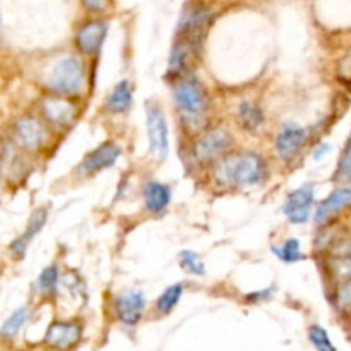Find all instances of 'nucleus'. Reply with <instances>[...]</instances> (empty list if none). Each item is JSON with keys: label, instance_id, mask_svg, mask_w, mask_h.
Listing matches in <instances>:
<instances>
[{"label": "nucleus", "instance_id": "423d86ee", "mask_svg": "<svg viewBox=\"0 0 351 351\" xmlns=\"http://www.w3.org/2000/svg\"><path fill=\"white\" fill-rule=\"evenodd\" d=\"M313 200H315L313 186L306 184V186L298 188L288 195L282 212L293 224H305L310 217V212H312Z\"/></svg>", "mask_w": 351, "mask_h": 351}, {"label": "nucleus", "instance_id": "f03ea898", "mask_svg": "<svg viewBox=\"0 0 351 351\" xmlns=\"http://www.w3.org/2000/svg\"><path fill=\"white\" fill-rule=\"evenodd\" d=\"M84 69L76 57L60 59L49 76V88L57 95H76L83 90Z\"/></svg>", "mask_w": 351, "mask_h": 351}, {"label": "nucleus", "instance_id": "5701e85b", "mask_svg": "<svg viewBox=\"0 0 351 351\" xmlns=\"http://www.w3.org/2000/svg\"><path fill=\"white\" fill-rule=\"evenodd\" d=\"M180 263H181V267H183L186 272H190V274L193 276L207 274L204 260L200 258V255H197L195 252H190V250H184V252L180 253Z\"/></svg>", "mask_w": 351, "mask_h": 351}, {"label": "nucleus", "instance_id": "1a4fd4ad", "mask_svg": "<svg viewBox=\"0 0 351 351\" xmlns=\"http://www.w3.org/2000/svg\"><path fill=\"white\" fill-rule=\"evenodd\" d=\"M145 310V296L140 291H126L117 296L116 313L117 319L126 326H136Z\"/></svg>", "mask_w": 351, "mask_h": 351}, {"label": "nucleus", "instance_id": "6e6552de", "mask_svg": "<svg viewBox=\"0 0 351 351\" xmlns=\"http://www.w3.org/2000/svg\"><path fill=\"white\" fill-rule=\"evenodd\" d=\"M119 155H121L119 145L112 143V141H107V143L97 147L95 150H92L86 157L83 158L80 171L83 172V174H92V172L104 171V169L116 164Z\"/></svg>", "mask_w": 351, "mask_h": 351}, {"label": "nucleus", "instance_id": "0eeeda50", "mask_svg": "<svg viewBox=\"0 0 351 351\" xmlns=\"http://www.w3.org/2000/svg\"><path fill=\"white\" fill-rule=\"evenodd\" d=\"M306 133L302 126L295 123H285L279 130L278 138H276V150L282 160H291L302 147L305 145Z\"/></svg>", "mask_w": 351, "mask_h": 351}, {"label": "nucleus", "instance_id": "b1692460", "mask_svg": "<svg viewBox=\"0 0 351 351\" xmlns=\"http://www.w3.org/2000/svg\"><path fill=\"white\" fill-rule=\"evenodd\" d=\"M274 250L276 255L279 256V258L282 260V262H298V260H303L305 258V255H303L302 252H300V241L298 239H286L285 243H282L279 248H272Z\"/></svg>", "mask_w": 351, "mask_h": 351}, {"label": "nucleus", "instance_id": "9d476101", "mask_svg": "<svg viewBox=\"0 0 351 351\" xmlns=\"http://www.w3.org/2000/svg\"><path fill=\"white\" fill-rule=\"evenodd\" d=\"M81 337V327L74 322H53L45 332V343L56 350H67Z\"/></svg>", "mask_w": 351, "mask_h": 351}, {"label": "nucleus", "instance_id": "39448f33", "mask_svg": "<svg viewBox=\"0 0 351 351\" xmlns=\"http://www.w3.org/2000/svg\"><path fill=\"white\" fill-rule=\"evenodd\" d=\"M231 145V136L226 130H212L208 133L202 134L193 145V157L195 160L204 164V162H212L215 158L221 157L222 154H226Z\"/></svg>", "mask_w": 351, "mask_h": 351}, {"label": "nucleus", "instance_id": "2eb2a0df", "mask_svg": "<svg viewBox=\"0 0 351 351\" xmlns=\"http://www.w3.org/2000/svg\"><path fill=\"white\" fill-rule=\"evenodd\" d=\"M351 205V188H337L327 198H324L319 205H317L315 210V222H326L332 217L334 214H337L343 208L350 207Z\"/></svg>", "mask_w": 351, "mask_h": 351}, {"label": "nucleus", "instance_id": "c756f323", "mask_svg": "<svg viewBox=\"0 0 351 351\" xmlns=\"http://www.w3.org/2000/svg\"><path fill=\"white\" fill-rule=\"evenodd\" d=\"M26 248H28V243H26L25 239L21 238V236H19L18 239H14V241L11 243V252H12V255L16 256V258H23V256H25V253H26Z\"/></svg>", "mask_w": 351, "mask_h": 351}, {"label": "nucleus", "instance_id": "f3484780", "mask_svg": "<svg viewBox=\"0 0 351 351\" xmlns=\"http://www.w3.org/2000/svg\"><path fill=\"white\" fill-rule=\"evenodd\" d=\"M133 104V92H131V86L128 81H121L116 84V88L112 90V93L107 99V110L112 114H121L126 112L128 109Z\"/></svg>", "mask_w": 351, "mask_h": 351}, {"label": "nucleus", "instance_id": "ddd939ff", "mask_svg": "<svg viewBox=\"0 0 351 351\" xmlns=\"http://www.w3.org/2000/svg\"><path fill=\"white\" fill-rule=\"evenodd\" d=\"M14 136L25 150L33 152L42 147L45 133H43L42 124L36 119H33V117H21L19 121H16Z\"/></svg>", "mask_w": 351, "mask_h": 351}, {"label": "nucleus", "instance_id": "a211bd4d", "mask_svg": "<svg viewBox=\"0 0 351 351\" xmlns=\"http://www.w3.org/2000/svg\"><path fill=\"white\" fill-rule=\"evenodd\" d=\"M238 119L245 130L256 131L258 128H262L265 117H263L262 109H260L256 104L241 102L239 104V109H238Z\"/></svg>", "mask_w": 351, "mask_h": 351}, {"label": "nucleus", "instance_id": "bb28decb", "mask_svg": "<svg viewBox=\"0 0 351 351\" xmlns=\"http://www.w3.org/2000/svg\"><path fill=\"white\" fill-rule=\"evenodd\" d=\"M59 285V269L56 265H49L42 271L38 278V289L43 293H56Z\"/></svg>", "mask_w": 351, "mask_h": 351}, {"label": "nucleus", "instance_id": "20e7f679", "mask_svg": "<svg viewBox=\"0 0 351 351\" xmlns=\"http://www.w3.org/2000/svg\"><path fill=\"white\" fill-rule=\"evenodd\" d=\"M147 131L150 150L164 160L169 154V126L164 110L155 102H147Z\"/></svg>", "mask_w": 351, "mask_h": 351}, {"label": "nucleus", "instance_id": "6ab92c4d", "mask_svg": "<svg viewBox=\"0 0 351 351\" xmlns=\"http://www.w3.org/2000/svg\"><path fill=\"white\" fill-rule=\"evenodd\" d=\"M28 317H29L28 306H19L18 310H14V312L9 315V319L2 324V327H0V337H4V339H12V337L18 336V332L26 324Z\"/></svg>", "mask_w": 351, "mask_h": 351}, {"label": "nucleus", "instance_id": "aec40b11", "mask_svg": "<svg viewBox=\"0 0 351 351\" xmlns=\"http://www.w3.org/2000/svg\"><path fill=\"white\" fill-rule=\"evenodd\" d=\"M327 269L329 274L332 276L334 281L346 282L351 279V255L344 256H330L327 262Z\"/></svg>", "mask_w": 351, "mask_h": 351}, {"label": "nucleus", "instance_id": "7c9ffc66", "mask_svg": "<svg viewBox=\"0 0 351 351\" xmlns=\"http://www.w3.org/2000/svg\"><path fill=\"white\" fill-rule=\"evenodd\" d=\"M81 2H83L84 8L95 12L104 11L107 8V0H81Z\"/></svg>", "mask_w": 351, "mask_h": 351}, {"label": "nucleus", "instance_id": "9b49d317", "mask_svg": "<svg viewBox=\"0 0 351 351\" xmlns=\"http://www.w3.org/2000/svg\"><path fill=\"white\" fill-rule=\"evenodd\" d=\"M42 112L47 123L53 128H66L74 119V107L67 100L59 97H47L42 102Z\"/></svg>", "mask_w": 351, "mask_h": 351}, {"label": "nucleus", "instance_id": "cd10ccee", "mask_svg": "<svg viewBox=\"0 0 351 351\" xmlns=\"http://www.w3.org/2000/svg\"><path fill=\"white\" fill-rule=\"evenodd\" d=\"M336 305L341 310H351V279L341 282L336 291Z\"/></svg>", "mask_w": 351, "mask_h": 351}, {"label": "nucleus", "instance_id": "4be33fe9", "mask_svg": "<svg viewBox=\"0 0 351 351\" xmlns=\"http://www.w3.org/2000/svg\"><path fill=\"white\" fill-rule=\"evenodd\" d=\"M308 339L317 351H337L336 344L330 339L329 332L319 324H313L308 329Z\"/></svg>", "mask_w": 351, "mask_h": 351}, {"label": "nucleus", "instance_id": "4468645a", "mask_svg": "<svg viewBox=\"0 0 351 351\" xmlns=\"http://www.w3.org/2000/svg\"><path fill=\"white\" fill-rule=\"evenodd\" d=\"M198 45L200 42L191 38H181L174 43L172 47L171 57H169V71L174 74H181L190 67V64L193 62V57L197 56Z\"/></svg>", "mask_w": 351, "mask_h": 351}, {"label": "nucleus", "instance_id": "7ed1b4c3", "mask_svg": "<svg viewBox=\"0 0 351 351\" xmlns=\"http://www.w3.org/2000/svg\"><path fill=\"white\" fill-rule=\"evenodd\" d=\"M174 99L186 119H198L207 109L205 90L195 77H184V80L178 81Z\"/></svg>", "mask_w": 351, "mask_h": 351}, {"label": "nucleus", "instance_id": "dca6fc26", "mask_svg": "<svg viewBox=\"0 0 351 351\" xmlns=\"http://www.w3.org/2000/svg\"><path fill=\"white\" fill-rule=\"evenodd\" d=\"M143 200L145 207L152 212V214H162L165 208L171 204V190L165 184L152 181V183L145 184L143 188Z\"/></svg>", "mask_w": 351, "mask_h": 351}, {"label": "nucleus", "instance_id": "393cba45", "mask_svg": "<svg viewBox=\"0 0 351 351\" xmlns=\"http://www.w3.org/2000/svg\"><path fill=\"white\" fill-rule=\"evenodd\" d=\"M45 222H47V210H45V208H38V210H35L32 214V217H29L28 226H26V231H25V234L21 236V238L25 239L26 243H29L33 238H35L36 234H38L40 231H42L43 226H45Z\"/></svg>", "mask_w": 351, "mask_h": 351}, {"label": "nucleus", "instance_id": "412c9836", "mask_svg": "<svg viewBox=\"0 0 351 351\" xmlns=\"http://www.w3.org/2000/svg\"><path fill=\"white\" fill-rule=\"evenodd\" d=\"M181 296H183V285L169 286V288L157 298V303H155V305H157V310L160 313H164V315H167V313H171L172 310H174V306L180 303Z\"/></svg>", "mask_w": 351, "mask_h": 351}, {"label": "nucleus", "instance_id": "f8f14e48", "mask_svg": "<svg viewBox=\"0 0 351 351\" xmlns=\"http://www.w3.org/2000/svg\"><path fill=\"white\" fill-rule=\"evenodd\" d=\"M107 35V25L102 21L86 23L76 35V45L86 56L99 52Z\"/></svg>", "mask_w": 351, "mask_h": 351}, {"label": "nucleus", "instance_id": "473e14b6", "mask_svg": "<svg viewBox=\"0 0 351 351\" xmlns=\"http://www.w3.org/2000/svg\"><path fill=\"white\" fill-rule=\"evenodd\" d=\"M271 293H272V289H265V291L253 293V295H250V296H248V300H250V302H252L253 298H263V300H267L269 296H271Z\"/></svg>", "mask_w": 351, "mask_h": 351}, {"label": "nucleus", "instance_id": "f257e3e1", "mask_svg": "<svg viewBox=\"0 0 351 351\" xmlns=\"http://www.w3.org/2000/svg\"><path fill=\"white\" fill-rule=\"evenodd\" d=\"M267 174V165L258 154L245 152L219 162L215 180L222 184L236 188H248L260 184Z\"/></svg>", "mask_w": 351, "mask_h": 351}, {"label": "nucleus", "instance_id": "c85d7f7f", "mask_svg": "<svg viewBox=\"0 0 351 351\" xmlns=\"http://www.w3.org/2000/svg\"><path fill=\"white\" fill-rule=\"evenodd\" d=\"M337 77L344 83H351V49L337 64Z\"/></svg>", "mask_w": 351, "mask_h": 351}, {"label": "nucleus", "instance_id": "a878e982", "mask_svg": "<svg viewBox=\"0 0 351 351\" xmlns=\"http://www.w3.org/2000/svg\"><path fill=\"white\" fill-rule=\"evenodd\" d=\"M336 178L339 181H344V183H351V136L348 138L346 145L343 148V154L339 157Z\"/></svg>", "mask_w": 351, "mask_h": 351}, {"label": "nucleus", "instance_id": "2f4dec72", "mask_svg": "<svg viewBox=\"0 0 351 351\" xmlns=\"http://www.w3.org/2000/svg\"><path fill=\"white\" fill-rule=\"evenodd\" d=\"M329 150H330V147L327 143L319 145V147H317V150L313 152V158H317V160H319V158H322Z\"/></svg>", "mask_w": 351, "mask_h": 351}]
</instances>
